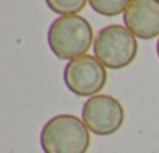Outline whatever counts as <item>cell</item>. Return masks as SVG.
<instances>
[{"label":"cell","instance_id":"52a82bcc","mask_svg":"<svg viewBox=\"0 0 159 153\" xmlns=\"http://www.w3.org/2000/svg\"><path fill=\"white\" fill-rule=\"evenodd\" d=\"M131 0H89L91 8L105 17H116L126 11Z\"/></svg>","mask_w":159,"mask_h":153},{"label":"cell","instance_id":"277c9868","mask_svg":"<svg viewBox=\"0 0 159 153\" xmlns=\"http://www.w3.org/2000/svg\"><path fill=\"white\" fill-rule=\"evenodd\" d=\"M108 73L105 66L91 55L69 61L64 67V83L78 97H94L106 86Z\"/></svg>","mask_w":159,"mask_h":153},{"label":"cell","instance_id":"6da1fadb","mask_svg":"<svg viewBox=\"0 0 159 153\" xmlns=\"http://www.w3.org/2000/svg\"><path fill=\"white\" fill-rule=\"evenodd\" d=\"M48 47L59 59H75L88 55L94 44V30L88 19L73 14L61 16L48 28Z\"/></svg>","mask_w":159,"mask_h":153},{"label":"cell","instance_id":"5b68a950","mask_svg":"<svg viewBox=\"0 0 159 153\" xmlns=\"http://www.w3.org/2000/svg\"><path fill=\"white\" fill-rule=\"evenodd\" d=\"M81 119L91 133L111 136L122 128L125 122V108L117 99L98 94L83 105Z\"/></svg>","mask_w":159,"mask_h":153},{"label":"cell","instance_id":"8992f818","mask_svg":"<svg viewBox=\"0 0 159 153\" xmlns=\"http://www.w3.org/2000/svg\"><path fill=\"white\" fill-rule=\"evenodd\" d=\"M123 22L139 39L159 36V0H131L123 13Z\"/></svg>","mask_w":159,"mask_h":153},{"label":"cell","instance_id":"9c48e42d","mask_svg":"<svg viewBox=\"0 0 159 153\" xmlns=\"http://www.w3.org/2000/svg\"><path fill=\"white\" fill-rule=\"evenodd\" d=\"M156 52H157V56H159V39H157V44H156Z\"/></svg>","mask_w":159,"mask_h":153},{"label":"cell","instance_id":"ba28073f","mask_svg":"<svg viewBox=\"0 0 159 153\" xmlns=\"http://www.w3.org/2000/svg\"><path fill=\"white\" fill-rule=\"evenodd\" d=\"M45 3L59 16H73L84 10L88 0H45Z\"/></svg>","mask_w":159,"mask_h":153},{"label":"cell","instance_id":"7a4b0ae2","mask_svg":"<svg viewBox=\"0 0 159 153\" xmlns=\"http://www.w3.org/2000/svg\"><path fill=\"white\" fill-rule=\"evenodd\" d=\"M41 147L44 153H86L91 147L89 128L73 114H58L44 125Z\"/></svg>","mask_w":159,"mask_h":153},{"label":"cell","instance_id":"3957f363","mask_svg":"<svg viewBox=\"0 0 159 153\" xmlns=\"http://www.w3.org/2000/svg\"><path fill=\"white\" fill-rule=\"evenodd\" d=\"M137 50L139 44L136 36L123 25H108L102 28L94 41V56L112 70L128 67L136 59Z\"/></svg>","mask_w":159,"mask_h":153}]
</instances>
